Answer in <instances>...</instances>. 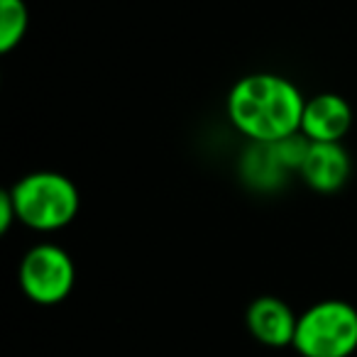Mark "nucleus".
Returning a JSON list of instances; mask_svg holds the SVG:
<instances>
[{"mask_svg":"<svg viewBox=\"0 0 357 357\" xmlns=\"http://www.w3.org/2000/svg\"><path fill=\"white\" fill-rule=\"evenodd\" d=\"M301 91L277 74H252L240 79L228 96V118L238 132L252 142H279L301 132Z\"/></svg>","mask_w":357,"mask_h":357,"instance_id":"1","label":"nucleus"},{"mask_svg":"<svg viewBox=\"0 0 357 357\" xmlns=\"http://www.w3.org/2000/svg\"><path fill=\"white\" fill-rule=\"evenodd\" d=\"M352 128V108L342 96L321 93L306 100L301 135L311 142H340Z\"/></svg>","mask_w":357,"mask_h":357,"instance_id":"6","label":"nucleus"},{"mask_svg":"<svg viewBox=\"0 0 357 357\" xmlns=\"http://www.w3.org/2000/svg\"><path fill=\"white\" fill-rule=\"evenodd\" d=\"M30 27V13L25 0H0V52L10 54Z\"/></svg>","mask_w":357,"mask_h":357,"instance_id":"9","label":"nucleus"},{"mask_svg":"<svg viewBox=\"0 0 357 357\" xmlns=\"http://www.w3.org/2000/svg\"><path fill=\"white\" fill-rule=\"evenodd\" d=\"M248 328L262 345L287 347L296 335L298 316L277 296H259L248 308Z\"/></svg>","mask_w":357,"mask_h":357,"instance_id":"7","label":"nucleus"},{"mask_svg":"<svg viewBox=\"0 0 357 357\" xmlns=\"http://www.w3.org/2000/svg\"><path fill=\"white\" fill-rule=\"evenodd\" d=\"M291 347L301 357H350L357 350V308L340 298L313 303L298 316Z\"/></svg>","mask_w":357,"mask_h":357,"instance_id":"3","label":"nucleus"},{"mask_svg":"<svg viewBox=\"0 0 357 357\" xmlns=\"http://www.w3.org/2000/svg\"><path fill=\"white\" fill-rule=\"evenodd\" d=\"M352 172V162L340 142H311L303 159L301 178L318 194H335L347 184Z\"/></svg>","mask_w":357,"mask_h":357,"instance_id":"5","label":"nucleus"},{"mask_svg":"<svg viewBox=\"0 0 357 357\" xmlns=\"http://www.w3.org/2000/svg\"><path fill=\"white\" fill-rule=\"evenodd\" d=\"M74 282V262L59 245H35L20 262V289L30 301L40 306L61 303L71 294Z\"/></svg>","mask_w":357,"mask_h":357,"instance_id":"4","label":"nucleus"},{"mask_svg":"<svg viewBox=\"0 0 357 357\" xmlns=\"http://www.w3.org/2000/svg\"><path fill=\"white\" fill-rule=\"evenodd\" d=\"M287 172L289 167L284 164L277 142H252L240 162L243 181L259 191L277 189L287 176Z\"/></svg>","mask_w":357,"mask_h":357,"instance_id":"8","label":"nucleus"},{"mask_svg":"<svg viewBox=\"0 0 357 357\" xmlns=\"http://www.w3.org/2000/svg\"><path fill=\"white\" fill-rule=\"evenodd\" d=\"M10 194L17 208V220L40 233L66 228L81 208L76 184L56 172L27 174L13 186Z\"/></svg>","mask_w":357,"mask_h":357,"instance_id":"2","label":"nucleus"},{"mask_svg":"<svg viewBox=\"0 0 357 357\" xmlns=\"http://www.w3.org/2000/svg\"><path fill=\"white\" fill-rule=\"evenodd\" d=\"M15 220H17V208H15V201H13V194L10 191H3L0 194V233L6 235Z\"/></svg>","mask_w":357,"mask_h":357,"instance_id":"10","label":"nucleus"}]
</instances>
